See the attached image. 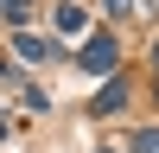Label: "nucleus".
Masks as SVG:
<instances>
[{
    "label": "nucleus",
    "mask_w": 159,
    "mask_h": 153,
    "mask_svg": "<svg viewBox=\"0 0 159 153\" xmlns=\"http://www.w3.org/2000/svg\"><path fill=\"white\" fill-rule=\"evenodd\" d=\"M13 45H19V58H32V64H38V58H51V45H45V38H32V32H19Z\"/></svg>",
    "instance_id": "4"
},
{
    "label": "nucleus",
    "mask_w": 159,
    "mask_h": 153,
    "mask_svg": "<svg viewBox=\"0 0 159 153\" xmlns=\"http://www.w3.org/2000/svg\"><path fill=\"white\" fill-rule=\"evenodd\" d=\"M102 7H108V13H127V7H134V0H102Z\"/></svg>",
    "instance_id": "6"
},
{
    "label": "nucleus",
    "mask_w": 159,
    "mask_h": 153,
    "mask_svg": "<svg viewBox=\"0 0 159 153\" xmlns=\"http://www.w3.org/2000/svg\"><path fill=\"white\" fill-rule=\"evenodd\" d=\"M0 13H7V19H25V13H32V0H0Z\"/></svg>",
    "instance_id": "5"
},
{
    "label": "nucleus",
    "mask_w": 159,
    "mask_h": 153,
    "mask_svg": "<svg viewBox=\"0 0 159 153\" xmlns=\"http://www.w3.org/2000/svg\"><path fill=\"white\" fill-rule=\"evenodd\" d=\"M121 102H127V89H121V83H108V89H96V102H89V109H96V115H115Z\"/></svg>",
    "instance_id": "3"
},
{
    "label": "nucleus",
    "mask_w": 159,
    "mask_h": 153,
    "mask_svg": "<svg viewBox=\"0 0 159 153\" xmlns=\"http://www.w3.org/2000/svg\"><path fill=\"white\" fill-rule=\"evenodd\" d=\"M102 153H115V147H102Z\"/></svg>",
    "instance_id": "8"
},
{
    "label": "nucleus",
    "mask_w": 159,
    "mask_h": 153,
    "mask_svg": "<svg viewBox=\"0 0 159 153\" xmlns=\"http://www.w3.org/2000/svg\"><path fill=\"white\" fill-rule=\"evenodd\" d=\"M153 64H159V45H153Z\"/></svg>",
    "instance_id": "7"
},
{
    "label": "nucleus",
    "mask_w": 159,
    "mask_h": 153,
    "mask_svg": "<svg viewBox=\"0 0 159 153\" xmlns=\"http://www.w3.org/2000/svg\"><path fill=\"white\" fill-rule=\"evenodd\" d=\"M51 26H57V32H83V7H70V0H57V13H51Z\"/></svg>",
    "instance_id": "2"
},
{
    "label": "nucleus",
    "mask_w": 159,
    "mask_h": 153,
    "mask_svg": "<svg viewBox=\"0 0 159 153\" xmlns=\"http://www.w3.org/2000/svg\"><path fill=\"white\" fill-rule=\"evenodd\" d=\"M115 58H121L115 32H96V38L83 45V70H96V76H108V70H115Z\"/></svg>",
    "instance_id": "1"
}]
</instances>
